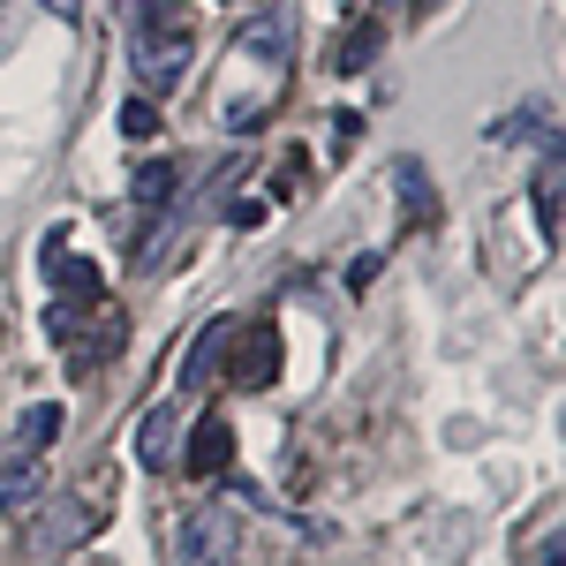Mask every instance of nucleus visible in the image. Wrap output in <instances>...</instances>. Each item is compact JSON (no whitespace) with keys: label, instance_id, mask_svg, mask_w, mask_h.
Returning <instances> with one entry per match:
<instances>
[{"label":"nucleus","instance_id":"4468645a","mask_svg":"<svg viewBox=\"0 0 566 566\" xmlns=\"http://www.w3.org/2000/svg\"><path fill=\"white\" fill-rule=\"evenodd\" d=\"M303 175H310V159H303V151H287V159L272 167V197H280V205H287V197H303Z\"/></svg>","mask_w":566,"mask_h":566},{"label":"nucleus","instance_id":"6e6552de","mask_svg":"<svg viewBox=\"0 0 566 566\" xmlns=\"http://www.w3.org/2000/svg\"><path fill=\"white\" fill-rule=\"evenodd\" d=\"M280 378V333L272 325H250V340H242V370H234V386L242 392H264Z\"/></svg>","mask_w":566,"mask_h":566},{"label":"nucleus","instance_id":"dca6fc26","mask_svg":"<svg viewBox=\"0 0 566 566\" xmlns=\"http://www.w3.org/2000/svg\"><path fill=\"white\" fill-rule=\"evenodd\" d=\"M528 566H559V528H552V536H544V544L528 552Z\"/></svg>","mask_w":566,"mask_h":566},{"label":"nucleus","instance_id":"f03ea898","mask_svg":"<svg viewBox=\"0 0 566 566\" xmlns=\"http://www.w3.org/2000/svg\"><path fill=\"white\" fill-rule=\"evenodd\" d=\"M61 408L53 400H31L23 416H15V431L0 438V506H23L31 491H39V453L61 438Z\"/></svg>","mask_w":566,"mask_h":566},{"label":"nucleus","instance_id":"423d86ee","mask_svg":"<svg viewBox=\"0 0 566 566\" xmlns=\"http://www.w3.org/2000/svg\"><path fill=\"white\" fill-rule=\"evenodd\" d=\"M234 45L258 53V61H287V53H295V8H264V15H250V23L234 31Z\"/></svg>","mask_w":566,"mask_h":566},{"label":"nucleus","instance_id":"9b49d317","mask_svg":"<svg viewBox=\"0 0 566 566\" xmlns=\"http://www.w3.org/2000/svg\"><path fill=\"white\" fill-rule=\"evenodd\" d=\"M392 181H400V205H408V212L431 219V175H423L416 159H400V167H392Z\"/></svg>","mask_w":566,"mask_h":566},{"label":"nucleus","instance_id":"f8f14e48","mask_svg":"<svg viewBox=\"0 0 566 566\" xmlns=\"http://www.w3.org/2000/svg\"><path fill=\"white\" fill-rule=\"evenodd\" d=\"M175 181H181V167H167V159H151V167L136 175V205H167V197H175Z\"/></svg>","mask_w":566,"mask_h":566},{"label":"nucleus","instance_id":"ddd939ff","mask_svg":"<svg viewBox=\"0 0 566 566\" xmlns=\"http://www.w3.org/2000/svg\"><path fill=\"white\" fill-rule=\"evenodd\" d=\"M370 53H378V23H363V31H348V39H340V61H333V69H370Z\"/></svg>","mask_w":566,"mask_h":566},{"label":"nucleus","instance_id":"2eb2a0df","mask_svg":"<svg viewBox=\"0 0 566 566\" xmlns=\"http://www.w3.org/2000/svg\"><path fill=\"white\" fill-rule=\"evenodd\" d=\"M122 129H129V136H151V129H159V106H151V91H136L129 106H122Z\"/></svg>","mask_w":566,"mask_h":566},{"label":"nucleus","instance_id":"20e7f679","mask_svg":"<svg viewBox=\"0 0 566 566\" xmlns=\"http://www.w3.org/2000/svg\"><path fill=\"white\" fill-rule=\"evenodd\" d=\"M45 280H53V303H76V310H98V295H106V272L76 250H61V242H45Z\"/></svg>","mask_w":566,"mask_h":566},{"label":"nucleus","instance_id":"f3484780","mask_svg":"<svg viewBox=\"0 0 566 566\" xmlns=\"http://www.w3.org/2000/svg\"><path fill=\"white\" fill-rule=\"evenodd\" d=\"M45 8H53V15H76V0H45Z\"/></svg>","mask_w":566,"mask_h":566},{"label":"nucleus","instance_id":"9d476101","mask_svg":"<svg viewBox=\"0 0 566 566\" xmlns=\"http://www.w3.org/2000/svg\"><path fill=\"white\" fill-rule=\"evenodd\" d=\"M528 205H536V234H544V242H559V159L544 167V181H536V197H528Z\"/></svg>","mask_w":566,"mask_h":566},{"label":"nucleus","instance_id":"7ed1b4c3","mask_svg":"<svg viewBox=\"0 0 566 566\" xmlns=\"http://www.w3.org/2000/svg\"><path fill=\"white\" fill-rule=\"evenodd\" d=\"M181 544H189V559H197V566H234V544H242L234 506H197V514L181 522Z\"/></svg>","mask_w":566,"mask_h":566},{"label":"nucleus","instance_id":"0eeeda50","mask_svg":"<svg viewBox=\"0 0 566 566\" xmlns=\"http://www.w3.org/2000/svg\"><path fill=\"white\" fill-rule=\"evenodd\" d=\"M227 340H234V317H212L205 333H197V348H189V363H181V392H205L219 378V355H227Z\"/></svg>","mask_w":566,"mask_h":566},{"label":"nucleus","instance_id":"f257e3e1","mask_svg":"<svg viewBox=\"0 0 566 566\" xmlns=\"http://www.w3.org/2000/svg\"><path fill=\"white\" fill-rule=\"evenodd\" d=\"M129 61H136V84H144V91H175L181 69H189V15L167 8V0H151V8L136 15Z\"/></svg>","mask_w":566,"mask_h":566},{"label":"nucleus","instance_id":"39448f33","mask_svg":"<svg viewBox=\"0 0 566 566\" xmlns=\"http://www.w3.org/2000/svg\"><path fill=\"white\" fill-rule=\"evenodd\" d=\"M234 469V423L227 416H197V431H189V446H181V476L212 483Z\"/></svg>","mask_w":566,"mask_h":566},{"label":"nucleus","instance_id":"1a4fd4ad","mask_svg":"<svg viewBox=\"0 0 566 566\" xmlns=\"http://www.w3.org/2000/svg\"><path fill=\"white\" fill-rule=\"evenodd\" d=\"M175 408H151V416H144V438H136V461H144V469H175Z\"/></svg>","mask_w":566,"mask_h":566},{"label":"nucleus","instance_id":"a211bd4d","mask_svg":"<svg viewBox=\"0 0 566 566\" xmlns=\"http://www.w3.org/2000/svg\"><path fill=\"white\" fill-rule=\"evenodd\" d=\"M416 8H438V0H416Z\"/></svg>","mask_w":566,"mask_h":566}]
</instances>
